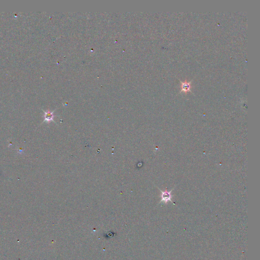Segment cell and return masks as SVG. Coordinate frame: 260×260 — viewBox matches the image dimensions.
Returning <instances> with one entry per match:
<instances>
[{
	"label": "cell",
	"mask_w": 260,
	"mask_h": 260,
	"mask_svg": "<svg viewBox=\"0 0 260 260\" xmlns=\"http://www.w3.org/2000/svg\"><path fill=\"white\" fill-rule=\"evenodd\" d=\"M162 192L161 194V202H164L165 203H167L169 201H171V193L172 191H165L163 192L161 191Z\"/></svg>",
	"instance_id": "1"
},
{
	"label": "cell",
	"mask_w": 260,
	"mask_h": 260,
	"mask_svg": "<svg viewBox=\"0 0 260 260\" xmlns=\"http://www.w3.org/2000/svg\"><path fill=\"white\" fill-rule=\"evenodd\" d=\"M44 122H50L52 121H54L53 119L55 117V115L53 114L54 111H50L48 110L47 111H44Z\"/></svg>",
	"instance_id": "2"
},
{
	"label": "cell",
	"mask_w": 260,
	"mask_h": 260,
	"mask_svg": "<svg viewBox=\"0 0 260 260\" xmlns=\"http://www.w3.org/2000/svg\"><path fill=\"white\" fill-rule=\"evenodd\" d=\"M190 89V85L189 83L188 82L183 83L182 85V90L184 91H188Z\"/></svg>",
	"instance_id": "3"
}]
</instances>
